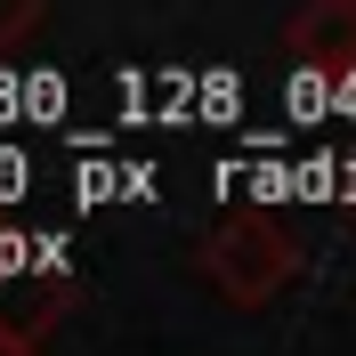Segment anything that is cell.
I'll return each instance as SVG.
<instances>
[{
    "instance_id": "obj_2",
    "label": "cell",
    "mask_w": 356,
    "mask_h": 356,
    "mask_svg": "<svg viewBox=\"0 0 356 356\" xmlns=\"http://www.w3.org/2000/svg\"><path fill=\"white\" fill-rule=\"evenodd\" d=\"M291 57L316 73H356V0H316L291 17Z\"/></svg>"
},
{
    "instance_id": "obj_1",
    "label": "cell",
    "mask_w": 356,
    "mask_h": 356,
    "mask_svg": "<svg viewBox=\"0 0 356 356\" xmlns=\"http://www.w3.org/2000/svg\"><path fill=\"white\" fill-rule=\"evenodd\" d=\"M202 275L227 291V300H243V308H259V300H275V291L300 275V243H291L275 219H227L211 243H202Z\"/></svg>"
}]
</instances>
